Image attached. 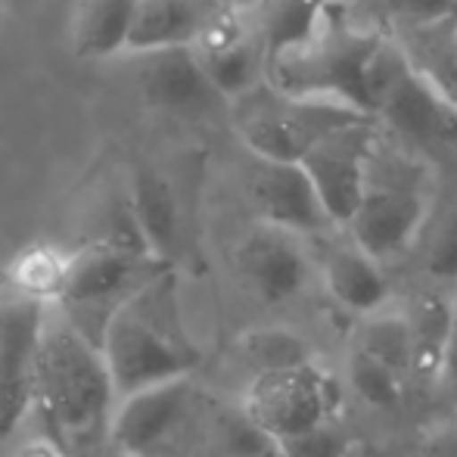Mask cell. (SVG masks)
Wrapping results in <instances>:
<instances>
[{
    "mask_svg": "<svg viewBox=\"0 0 457 457\" xmlns=\"http://www.w3.org/2000/svg\"><path fill=\"white\" fill-rule=\"evenodd\" d=\"M115 404L119 395L103 352L50 305L35 373V408L47 439L66 457H100L112 445Z\"/></svg>",
    "mask_w": 457,
    "mask_h": 457,
    "instance_id": "1",
    "label": "cell"
},
{
    "mask_svg": "<svg viewBox=\"0 0 457 457\" xmlns=\"http://www.w3.org/2000/svg\"><path fill=\"white\" fill-rule=\"evenodd\" d=\"M100 352L119 398L196 370L203 355L184 333L175 271L156 277L112 314Z\"/></svg>",
    "mask_w": 457,
    "mask_h": 457,
    "instance_id": "2",
    "label": "cell"
},
{
    "mask_svg": "<svg viewBox=\"0 0 457 457\" xmlns=\"http://www.w3.org/2000/svg\"><path fill=\"white\" fill-rule=\"evenodd\" d=\"M165 271H171V265L153 255L109 243H85L69 259L66 287L56 308L87 343L100 349L112 314Z\"/></svg>",
    "mask_w": 457,
    "mask_h": 457,
    "instance_id": "3",
    "label": "cell"
},
{
    "mask_svg": "<svg viewBox=\"0 0 457 457\" xmlns=\"http://www.w3.org/2000/svg\"><path fill=\"white\" fill-rule=\"evenodd\" d=\"M228 119L253 159L299 165L327 134L352 121L373 119V115L333 106V103L293 100L265 85L230 103Z\"/></svg>",
    "mask_w": 457,
    "mask_h": 457,
    "instance_id": "4",
    "label": "cell"
},
{
    "mask_svg": "<svg viewBox=\"0 0 457 457\" xmlns=\"http://www.w3.org/2000/svg\"><path fill=\"white\" fill-rule=\"evenodd\" d=\"M364 91L379 125L408 144H457V109L411 69L395 35L377 44L364 69Z\"/></svg>",
    "mask_w": 457,
    "mask_h": 457,
    "instance_id": "5",
    "label": "cell"
},
{
    "mask_svg": "<svg viewBox=\"0 0 457 457\" xmlns=\"http://www.w3.org/2000/svg\"><path fill=\"white\" fill-rule=\"evenodd\" d=\"M337 383L318 364L259 373L243 395V411L280 445L330 423L337 408Z\"/></svg>",
    "mask_w": 457,
    "mask_h": 457,
    "instance_id": "6",
    "label": "cell"
},
{
    "mask_svg": "<svg viewBox=\"0 0 457 457\" xmlns=\"http://www.w3.org/2000/svg\"><path fill=\"white\" fill-rule=\"evenodd\" d=\"M379 121L361 119L352 125L337 128L327 134L305 159L302 169L312 178L320 205L330 215L333 228L345 230L355 218L358 205L364 203V193L370 187V169L379 153Z\"/></svg>",
    "mask_w": 457,
    "mask_h": 457,
    "instance_id": "7",
    "label": "cell"
},
{
    "mask_svg": "<svg viewBox=\"0 0 457 457\" xmlns=\"http://www.w3.org/2000/svg\"><path fill=\"white\" fill-rule=\"evenodd\" d=\"M47 308L44 302L19 293L0 299V439L12 436L35 404L37 349Z\"/></svg>",
    "mask_w": 457,
    "mask_h": 457,
    "instance_id": "8",
    "label": "cell"
},
{
    "mask_svg": "<svg viewBox=\"0 0 457 457\" xmlns=\"http://www.w3.org/2000/svg\"><path fill=\"white\" fill-rule=\"evenodd\" d=\"M137 91L146 106L171 119L205 121L230 115V103L212 85L193 47L137 54Z\"/></svg>",
    "mask_w": 457,
    "mask_h": 457,
    "instance_id": "9",
    "label": "cell"
},
{
    "mask_svg": "<svg viewBox=\"0 0 457 457\" xmlns=\"http://www.w3.org/2000/svg\"><path fill=\"white\" fill-rule=\"evenodd\" d=\"M427 215L429 199L420 187L404 181H370L364 203L345 228V237L383 265L420 237Z\"/></svg>",
    "mask_w": 457,
    "mask_h": 457,
    "instance_id": "10",
    "label": "cell"
},
{
    "mask_svg": "<svg viewBox=\"0 0 457 457\" xmlns=\"http://www.w3.org/2000/svg\"><path fill=\"white\" fill-rule=\"evenodd\" d=\"M246 193L262 224L289 230V234L305 237V240L337 230L302 165L253 159L246 175Z\"/></svg>",
    "mask_w": 457,
    "mask_h": 457,
    "instance_id": "11",
    "label": "cell"
},
{
    "mask_svg": "<svg viewBox=\"0 0 457 457\" xmlns=\"http://www.w3.org/2000/svg\"><path fill=\"white\" fill-rule=\"evenodd\" d=\"M237 271L268 305L289 302L305 289L312 274L305 237L255 221L237 243Z\"/></svg>",
    "mask_w": 457,
    "mask_h": 457,
    "instance_id": "12",
    "label": "cell"
},
{
    "mask_svg": "<svg viewBox=\"0 0 457 457\" xmlns=\"http://www.w3.org/2000/svg\"><path fill=\"white\" fill-rule=\"evenodd\" d=\"M193 395L190 377L150 386L119 398L112 417V445L121 457H150L181 423Z\"/></svg>",
    "mask_w": 457,
    "mask_h": 457,
    "instance_id": "13",
    "label": "cell"
},
{
    "mask_svg": "<svg viewBox=\"0 0 457 457\" xmlns=\"http://www.w3.org/2000/svg\"><path fill=\"white\" fill-rule=\"evenodd\" d=\"M324 283L339 308L352 314L370 318L389 299V280L377 259L358 249L345 237L343 243H333L324 255Z\"/></svg>",
    "mask_w": 457,
    "mask_h": 457,
    "instance_id": "14",
    "label": "cell"
},
{
    "mask_svg": "<svg viewBox=\"0 0 457 457\" xmlns=\"http://www.w3.org/2000/svg\"><path fill=\"white\" fill-rule=\"evenodd\" d=\"M215 4L209 0H137L128 50L153 54L169 47H193Z\"/></svg>",
    "mask_w": 457,
    "mask_h": 457,
    "instance_id": "15",
    "label": "cell"
},
{
    "mask_svg": "<svg viewBox=\"0 0 457 457\" xmlns=\"http://www.w3.org/2000/svg\"><path fill=\"white\" fill-rule=\"evenodd\" d=\"M128 193H131L134 215H137L140 234H144L150 253L159 262L171 265L178 246H181V205H178L171 184L156 169L140 165L134 169Z\"/></svg>",
    "mask_w": 457,
    "mask_h": 457,
    "instance_id": "16",
    "label": "cell"
},
{
    "mask_svg": "<svg viewBox=\"0 0 457 457\" xmlns=\"http://www.w3.org/2000/svg\"><path fill=\"white\" fill-rule=\"evenodd\" d=\"M137 0H79L72 16V47L85 60H106L131 41Z\"/></svg>",
    "mask_w": 457,
    "mask_h": 457,
    "instance_id": "17",
    "label": "cell"
},
{
    "mask_svg": "<svg viewBox=\"0 0 457 457\" xmlns=\"http://www.w3.org/2000/svg\"><path fill=\"white\" fill-rule=\"evenodd\" d=\"M69 259H72V253L66 255L62 249L37 243V246L22 249L12 259V265L4 271V280L19 295H29V299H37L44 305H56L62 295V287H66Z\"/></svg>",
    "mask_w": 457,
    "mask_h": 457,
    "instance_id": "18",
    "label": "cell"
},
{
    "mask_svg": "<svg viewBox=\"0 0 457 457\" xmlns=\"http://www.w3.org/2000/svg\"><path fill=\"white\" fill-rule=\"evenodd\" d=\"M404 314H408L411 330H414V373H439L457 308L448 305V299L439 293H420L411 302V312Z\"/></svg>",
    "mask_w": 457,
    "mask_h": 457,
    "instance_id": "19",
    "label": "cell"
},
{
    "mask_svg": "<svg viewBox=\"0 0 457 457\" xmlns=\"http://www.w3.org/2000/svg\"><path fill=\"white\" fill-rule=\"evenodd\" d=\"M355 345L370 358H377L379 364H386L389 370H395L398 377L414 373L417 349H414V330H411L408 314L377 312L370 318H364Z\"/></svg>",
    "mask_w": 457,
    "mask_h": 457,
    "instance_id": "20",
    "label": "cell"
},
{
    "mask_svg": "<svg viewBox=\"0 0 457 457\" xmlns=\"http://www.w3.org/2000/svg\"><path fill=\"white\" fill-rule=\"evenodd\" d=\"M237 349H240L243 361L255 370V377L314 361L305 339L295 337L287 327H255V330L243 333Z\"/></svg>",
    "mask_w": 457,
    "mask_h": 457,
    "instance_id": "21",
    "label": "cell"
},
{
    "mask_svg": "<svg viewBox=\"0 0 457 457\" xmlns=\"http://www.w3.org/2000/svg\"><path fill=\"white\" fill-rule=\"evenodd\" d=\"M349 383L370 408L392 411L404 395V377L379 364L377 358H370L358 345H352L349 352Z\"/></svg>",
    "mask_w": 457,
    "mask_h": 457,
    "instance_id": "22",
    "label": "cell"
},
{
    "mask_svg": "<svg viewBox=\"0 0 457 457\" xmlns=\"http://www.w3.org/2000/svg\"><path fill=\"white\" fill-rule=\"evenodd\" d=\"M221 439L230 457H280V445L243 408L221 420Z\"/></svg>",
    "mask_w": 457,
    "mask_h": 457,
    "instance_id": "23",
    "label": "cell"
},
{
    "mask_svg": "<svg viewBox=\"0 0 457 457\" xmlns=\"http://www.w3.org/2000/svg\"><path fill=\"white\" fill-rule=\"evenodd\" d=\"M280 457H349V445L337 429L327 423L305 436L280 442Z\"/></svg>",
    "mask_w": 457,
    "mask_h": 457,
    "instance_id": "24",
    "label": "cell"
},
{
    "mask_svg": "<svg viewBox=\"0 0 457 457\" xmlns=\"http://www.w3.org/2000/svg\"><path fill=\"white\" fill-rule=\"evenodd\" d=\"M395 29L402 25H429L457 16V0H386Z\"/></svg>",
    "mask_w": 457,
    "mask_h": 457,
    "instance_id": "25",
    "label": "cell"
},
{
    "mask_svg": "<svg viewBox=\"0 0 457 457\" xmlns=\"http://www.w3.org/2000/svg\"><path fill=\"white\" fill-rule=\"evenodd\" d=\"M427 274L442 283H457V215L448 218L429 243Z\"/></svg>",
    "mask_w": 457,
    "mask_h": 457,
    "instance_id": "26",
    "label": "cell"
},
{
    "mask_svg": "<svg viewBox=\"0 0 457 457\" xmlns=\"http://www.w3.org/2000/svg\"><path fill=\"white\" fill-rule=\"evenodd\" d=\"M427 457H457V427H445L427 442Z\"/></svg>",
    "mask_w": 457,
    "mask_h": 457,
    "instance_id": "27",
    "label": "cell"
},
{
    "mask_svg": "<svg viewBox=\"0 0 457 457\" xmlns=\"http://www.w3.org/2000/svg\"><path fill=\"white\" fill-rule=\"evenodd\" d=\"M442 377L457 383V314H454V324L452 333H448V345H445V355H442Z\"/></svg>",
    "mask_w": 457,
    "mask_h": 457,
    "instance_id": "28",
    "label": "cell"
},
{
    "mask_svg": "<svg viewBox=\"0 0 457 457\" xmlns=\"http://www.w3.org/2000/svg\"><path fill=\"white\" fill-rule=\"evenodd\" d=\"M12 457H66L60 452V448L54 445V442L44 436V439H31V442H25L22 448H19Z\"/></svg>",
    "mask_w": 457,
    "mask_h": 457,
    "instance_id": "29",
    "label": "cell"
},
{
    "mask_svg": "<svg viewBox=\"0 0 457 457\" xmlns=\"http://www.w3.org/2000/svg\"><path fill=\"white\" fill-rule=\"evenodd\" d=\"M209 4H215V6H234V10H246V12H253V10H259L265 0H209Z\"/></svg>",
    "mask_w": 457,
    "mask_h": 457,
    "instance_id": "30",
    "label": "cell"
},
{
    "mask_svg": "<svg viewBox=\"0 0 457 457\" xmlns=\"http://www.w3.org/2000/svg\"><path fill=\"white\" fill-rule=\"evenodd\" d=\"M0 280H4V274H0Z\"/></svg>",
    "mask_w": 457,
    "mask_h": 457,
    "instance_id": "31",
    "label": "cell"
},
{
    "mask_svg": "<svg viewBox=\"0 0 457 457\" xmlns=\"http://www.w3.org/2000/svg\"><path fill=\"white\" fill-rule=\"evenodd\" d=\"M0 6H4V0H0Z\"/></svg>",
    "mask_w": 457,
    "mask_h": 457,
    "instance_id": "32",
    "label": "cell"
}]
</instances>
